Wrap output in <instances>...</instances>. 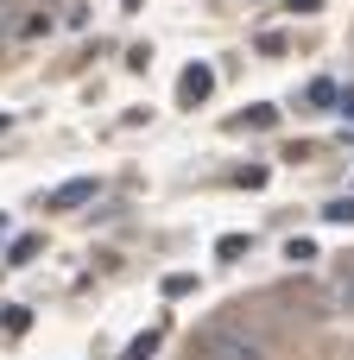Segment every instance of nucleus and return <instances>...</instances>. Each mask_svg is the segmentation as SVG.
<instances>
[{"label": "nucleus", "mask_w": 354, "mask_h": 360, "mask_svg": "<svg viewBox=\"0 0 354 360\" xmlns=\"http://www.w3.org/2000/svg\"><path fill=\"white\" fill-rule=\"evenodd\" d=\"M32 253H38V234H19V240H13V253H6V266H25Z\"/></svg>", "instance_id": "7"}, {"label": "nucleus", "mask_w": 354, "mask_h": 360, "mask_svg": "<svg viewBox=\"0 0 354 360\" xmlns=\"http://www.w3.org/2000/svg\"><path fill=\"white\" fill-rule=\"evenodd\" d=\"M152 348H158V329H146V335H139V342H133L120 360H152Z\"/></svg>", "instance_id": "8"}, {"label": "nucleus", "mask_w": 354, "mask_h": 360, "mask_svg": "<svg viewBox=\"0 0 354 360\" xmlns=\"http://www.w3.org/2000/svg\"><path fill=\"white\" fill-rule=\"evenodd\" d=\"M329 297H336V310H354V259L336 272V285H329Z\"/></svg>", "instance_id": "4"}, {"label": "nucleus", "mask_w": 354, "mask_h": 360, "mask_svg": "<svg viewBox=\"0 0 354 360\" xmlns=\"http://www.w3.org/2000/svg\"><path fill=\"white\" fill-rule=\"evenodd\" d=\"M272 120H279V108H247L234 127H272Z\"/></svg>", "instance_id": "9"}, {"label": "nucleus", "mask_w": 354, "mask_h": 360, "mask_svg": "<svg viewBox=\"0 0 354 360\" xmlns=\"http://www.w3.org/2000/svg\"><path fill=\"white\" fill-rule=\"evenodd\" d=\"M196 360H266V342L247 335V323H203L196 329Z\"/></svg>", "instance_id": "1"}, {"label": "nucleus", "mask_w": 354, "mask_h": 360, "mask_svg": "<svg viewBox=\"0 0 354 360\" xmlns=\"http://www.w3.org/2000/svg\"><path fill=\"white\" fill-rule=\"evenodd\" d=\"M310 101H317V108H329V101H336V82H329V76H317V82H310Z\"/></svg>", "instance_id": "12"}, {"label": "nucleus", "mask_w": 354, "mask_h": 360, "mask_svg": "<svg viewBox=\"0 0 354 360\" xmlns=\"http://www.w3.org/2000/svg\"><path fill=\"white\" fill-rule=\"evenodd\" d=\"M285 259H291V266H310L317 247H310V240H285Z\"/></svg>", "instance_id": "10"}, {"label": "nucleus", "mask_w": 354, "mask_h": 360, "mask_svg": "<svg viewBox=\"0 0 354 360\" xmlns=\"http://www.w3.org/2000/svg\"><path fill=\"white\" fill-rule=\"evenodd\" d=\"M82 202H95V177H70L44 196V209H82Z\"/></svg>", "instance_id": "3"}, {"label": "nucleus", "mask_w": 354, "mask_h": 360, "mask_svg": "<svg viewBox=\"0 0 354 360\" xmlns=\"http://www.w3.org/2000/svg\"><path fill=\"white\" fill-rule=\"evenodd\" d=\"M247 247H253V240H247V234H222V240H215V253H222V259H241V253H247Z\"/></svg>", "instance_id": "6"}, {"label": "nucleus", "mask_w": 354, "mask_h": 360, "mask_svg": "<svg viewBox=\"0 0 354 360\" xmlns=\"http://www.w3.org/2000/svg\"><path fill=\"white\" fill-rule=\"evenodd\" d=\"M336 108H342V114L354 120V89H336Z\"/></svg>", "instance_id": "14"}, {"label": "nucleus", "mask_w": 354, "mask_h": 360, "mask_svg": "<svg viewBox=\"0 0 354 360\" xmlns=\"http://www.w3.org/2000/svg\"><path fill=\"white\" fill-rule=\"evenodd\" d=\"M209 95H215V70H209V63H190V70L177 76V101H184V108H203Z\"/></svg>", "instance_id": "2"}, {"label": "nucleus", "mask_w": 354, "mask_h": 360, "mask_svg": "<svg viewBox=\"0 0 354 360\" xmlns=\"http://www.w3.org/2000/svg\"><path fill=\"white\" fill-rule=\"evenodd\" d=\"M190 291H196L190 272H171V278H165V297H190Z\"/></svg>", "instance_id": "11"}, {"label": "nucleus", "mask_w": 354, "mask_h": 360, "mask_svg": "<svg viewBox=\"0 0 354 360\" xmlns=\"http://www.w3.org/2000/svg\"><path fill=\"white\" fill-rule=\"evenodd\" d=\"M323 221H354V196H342V202H329V209H323Z\"/></svg>", "instance_id": "13"}, {"label": "nucleus", "mask_w": 354, "mask_h": 360, "mask_svg": "<svg viewBox=\"0 0 354 360\" xmlns=\"http://www.w3.org/2000/svg\"><path fill=\"white\" fill-rule=\"evenodd\" d=\"M285 6H291V13H317L323 0H285Z\"/></svg>", "instance_id": "15"}, {"label": "nucleus", "mask_w": 354, "mask_h": 360, "mask_svg": "<svg viewBox=\"0 0 354 360\" xmlns=\"http://www.w3.org/2000/svg\"><path fill=\"white\" fill-rule=\"evenodd\" d=\"M0 329H6V335H25V329H32V310H25V304H6V310H0Z\"/></svg>", "instance_id": "5"}]
</instances>
